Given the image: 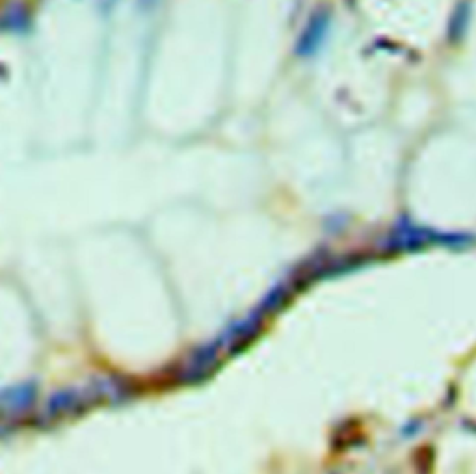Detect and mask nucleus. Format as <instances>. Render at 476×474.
<instances>
[{
    "label": "nucleus",
    "mask_w": 476,
    "mask_h": 474,
    "mask_svg": "<svg viewBox=\"0 0 476 474\" xmlns=\"http://www.w3.org/2000/svg\"><path fill=\"white\" fill-rule=\"evenodd\" d=\"M28 25V11L25 6H11L10 10H6L2 15V28L15 32V30H23Z\"/></svg>",
    "instance_id": "obj_1"
}]
</instances>
